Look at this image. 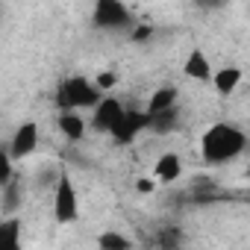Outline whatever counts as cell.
Instances as JSON below:
<instances>
[{
    "label": "cell",
    "mask_w": 250,
    "mask_h": 250,
    "mask_svg": "<svg viewBox=\"0 0 250 250\" xmlns=\"http://www.w3.org/2000/svg\"><path fill=\"white\" fill-rule=\"evenodd\" d=\"M212 62H209V56L203 53V47H191L188 50V56L183 59V74L188 77V80H194V83H209L212 80Z\"/></svg>",
    "instance_id": "30bf717a"
},
{
    "label": "cell",
    "mask_w": 250,
    "mask_h": 250,
    "mask_svg": "<svg viewBox=\"0 0 250 250\" xmlns=\"http://www.w3.org/2000/svg\"><path fill=\"white\" fill-rule=\"evenodd\" d=\"M177 100H180V91H177L174 85H159V88L147 97L145 115H147V118H156V115L174 112V109H177Z\"/></svg>",
    "instance_id": "7c38bea8"
},
{
    "label": "cell",
    "mask_w": 250,
    "mask_h": 250,
    "mask_svg": "<svg viewBox=\"0 0 250 250\" xmlns=\"http://www.w3.org/2000/svg\"><path fill=\"white\" fill-rule=\"evenodd\" d=\"M39 139H42L39 124L36 121H21L12 133V139H9V145H6V156L12 162H21V159L33 156L39 150Z\"/></svg>",
    "instance_id": "277c9868"
},
{
    "label": "cell",
    "mask_w": 250,
    "mask_h": 250,
    "mask_svg": "<svg viewBox=\"0 0 250 250\" xmlns=\"http://www.w3.org/2000/svg\"><path fill=\"white\" fill-rule=\"evenodd\" d=\"M183 177V159H180V153H174V150H165V153H159L156 156V162H153V183H162V186H171V183H177Z\"/></svg>",
    "instance_id": "9c48e42d"
},
{
    "label": "cell",
    "mask_w": 250,
    "mask_h": 250,
    "mask_svg": "<svg viewBox=\"0 0 250 250\" xmlns=\"http://www.w3.org/2000/svg\"><path fill=\"white\" fill-rule=\"evenodd\" d=\"M247 150V133L232 121H215L200 136V156L209 165H227Z\"/></svg>",
    "instance_id": "6da1fadb"
},
{
    "label": "cell",
    "mask_w": 250,
    "mask_h": 250,
    "mask_svg": "<svg viewBox=\"0 0 250 250\" xmlns=\"http://www.w3.org/2000/svg\"><path fill=\"white\" fill-rule=\"evenodd\" d=\"M56 127L68 142H83L88 133V118H85V112H77V109H59Z\"/></svg>",
    "instance_id": "ba28073f"
},
{
    "label": "cell",
    "mask_w": 250,
    "mask_h": 250,
    "mask_svg": "<svg viewBox=\"0 0 250 250\" xmlns=\"http://www.w3.org/2000/svg\"><path fill=\"white\" fill-rule=\"evenodd\" d=\"M0 250H24V227L15 215L0 218Z\"/></svg>",
    "instance_id": "4fadbf2b"
},
{
    "label": "cell",
    "mask_w": 250,
    "mask_h": 250,
    "mask_svg": "<svg viewBox=\"0 0 250 250\" xmlns=\"http://www.w3.org/2000/svg\"><path fill=\"white\" fill-rule=\"evenodd\" d=\"M124 106L118 97H112V94H106V97H100V103L91 109V118H88V127L94 130V133H112V127L121 121V115H124Z\"/></svg>",
    "instance_id": "8992f818"
},
{
    "label": "cell",
    "mask_w": 250,
    "mask_h": 250,
    "mask_svg": "<svg viewBox=\"0 0 250 250\" xmlns=\"http://www.w3.org/2000/svg\"><path fill=\"white\" fill-rule=\"evenodd\" d=\"M91 83H94V88L106 97V94H112V88L118 85V71H100L97 77H91Z\"/></svg>",
    "instance_id": "9a60e30c"
},
{
    "label": "cell",
    "mask_w": 250,
    "mask_h": 250,
    "mask_svg": "<svg viewBox=\"0 0 250 250\" xmlns=\"http://www.w3.org/2000/svg\"><path fill=\"white\" fill-rule=\"evenodd\" d=\"M91 21L103 30H121V27H136L130 24V6L121 3V0H97Z\"/></svg>",
    "instance_id": "5b68a950"
},
{
    "label": "cell",
    "mask_w": 250,
    "mask_h": 250,
    "mask_svg": "<svg viewBox=\"0 0 250 250\" xmlns=\"http://www.w3.org/2000/svg\"><path fill=\"white\" fill-rule=\"evenodd\" d=\"M241 80H244V71L238 65H224V68H215L212 71V80L209 83H212V88L218 94L229 97V94H235L241 88Z\"/></svg>",
    "instance_id": "8fae6325"
},
{
    "label": "cell",
    "mask_w": 250,
    "mask_h": 250,
    "mask_svg": "<svg viewBox=\"0 0 250 250\" xmlns=\"http://www.w3.org/2000/svg\"><path fill=\"white\" fill-rule=\"evenodd\" d=\"M50 209H53L56 224H74L80 218V194H77V186L68 174H59V180L53 186Z\"/></svg>",
    "instance_id": "3957f363"
},
{
    "label": "cell",
    "mask_w": 250,
    "mask_h": 250,
    "mask_svg": "<svg viewBox=\"0 0 250 250\" xmlns=\"http://www.w3.org/2000/svg\"><path fill=\"white\" fill-rule=\"evenodd\" d=\"M145 127H147V115H145V109H142V112H139V109H124L121 121L112 127L109 136H112L118 145H133L136 136H139Z\"/></svg>",
    "instance_id": "52a82bcc"
},
{
    "label": "cell",
    "mask_w": 250,
    "mask_h": 250,
    "mask_svg": "<svg viewBox=\"0 0 250 250\" xmlns=\"http://www.w3.org/2000/svg\"><path fill=\"white\" fill-rule=\"evenodd\" d=\"M0 15H3V6H0Z\"/></svg>",
    "instance_id": "ac0fdd59"
},
{
    "label": "cell",
    "mask_w": 250,
    "mask_h": 250,
    "mask_svg": "<svg viewBox=\"0 0 250 250\" xmlns=\"http://www.w3.org/2000/svg\"><path fill=\"white\" fill-rule=\"evenodd\" d=\"M12 180V159L6 156V150H0V186H9Z\"/></svg>",
    "instance_id": "2e32d148"
},
{
    "label": "cell",
    "mask_w": 250,
    "mask_h": 250,
    "mask_svg": "<svg viewBox=\"0 0 250 250\" xmlns=\"http://www.w3.org/2000/svg\"><path fill=\"white\" fill-rule=\"evenodd\" d=\"M100 91L94 88L91 77L85 74H71L59 83L56 88V103L59 109H77V112H91L97 103H100Z\"/></svg>",
    "instance_id": "7a4b0ae2"
},
{
    "label": "cell",
    "mask_w": 250,
    "mask_h": 250,
    "mask_svg": "<svg viewBox=\"0 0 250 250\" xmlns=\"http://www.w3.org/2000/svg\"><path fill=\"white\" fill-rule=\"evenodd\" d=\"M97 250H133V241L118 229H106L97 235Z\"/></svg>",
    "instance_id": "5bb4252c"
},
{
    "label": "cell",
    "mask_w": 250,
    "mask_h": 250,
    "mask_svg": "<svg viewBox=\"0 0 250 250\" xmlns=\"http://www.w3.org/2000/svg\"><path fill=\"white\" fill-rule=\"evenodd\" d=\"M153 188H156L153 180H139V191H142V194H147V191H153Z\"/></svg>",
    "instance_id": "e0dca14e"
}]
</instances>
